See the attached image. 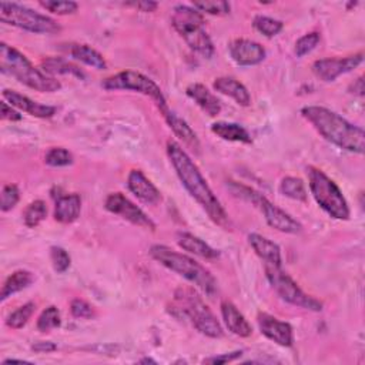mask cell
I'll use <instances>...</instances> for the list:
<instances>
[{
	"label": "cell",
	"mask_w": 365,
	"mask_h": 365,
	"mask_svg": "<svg viewBox=\"0 0 365 365\" xmlns=\"http://www.w3.org/2000/svg\"><path fill=\"white\" fill-rule=\"evenodd\" d=\"M167 155L174 167L181 184L188 194L205 210L208 217L224 230L231 227L230 218L217 195L212 192L207 180L202 177L200 168L187 154V151L175 141H167Z\"/></svg>",
	"instance_id": "6da1fadb"
},
{
	"label": "cell",
	"mask_w": 365,
	"mask_h": 365,
	"mask_svg": "<svg viewBox=\"0 0 365 365\" xmlns=\"http://www.w3.org/2000/svg\"><path fill=\"white\" fill-rule=\"evenodd\" d=\"M301 115L331 144L349 153L362 154L365 133L361 127L349 123L338 113L322 106H305Z\"/></svg>",
	"instance_id": "7a4b0ae2"
},
{
	"label": "cell",
	"mask_w": 365,
	"mask_h": 365,
	"mask_svg": "<svg viewBox=\"0 0 365 365\" xmlns=\"http://www.w3.org/2000/svg\"><path fill=\"white\" fill-rule=\"evenodd\" d=\"M170 312L178 318L188 319L197 331L210 338H221L224 335L217 317L191 287L184 285L175 289Z\"/></svg>",
	"instance_id": "3957f363"
},
{
	"label": "cell",
	"mask_w": 365,
	"mask_h": 365,
	"mask_svg": "<svg viewBox=\"0 0 365 365\" xmlns=\"http://www.w3.org/2000/svg\"><path fill=\"white\" fill-rule=\"evenodd\" d=\"M150 255L157 262L168 268L170 271L177 272L182 278H185L188 282L195 285L198 289H201L205 295L212 297L218 291L217 279L214 275L200 262H197L194 258L184 255L181 252H177L171 250L167 245L155 244L150 248Z\"/></svg>",
	"instance_id": "277c9868"
},
{
	"label": "cell",
	"mask_w": 365,
	"mask_h": 365,
	"mask_svg": "<svg viewBox=\"0 0 365 365\" xmlns=\"http://www.w3.org/2000/svg\"><path fill=\"white\" fill-rule=\"evenodd\" d=\"M0 70L3 74L14 77L21 84L40 93H54L61 88L58 80L36 68L23 53L6 43L0 44Z\"/></svg>",
	"instance_id": "5b68a950"
},
{
	"label": "cell",
	"mask_w": 365,
	"mask_h": 365,
	"mask_svg": "<svg viewBox=\"0 0 365 365\" xmlns=\"http://www.w3.org/2000/svg\"><path fill=\"white\" fill-rule=\"evenodd\" d=\"M171 24L191 50L205 58L214 56V44L204 29V17L192 6H175L171 16Z\"/></svg>",
	"instance_id": "8992f818"
},
{
	"label": "cell",
	"mask_w": 365,
	"mask_h": 365,
	"mask_svg": "<svg viewBox=\"0 0 365 365\" xmlns=\"http://www.w3.org/2000/svg\"><path fill=\"white\" fill-rule=\"evenodd\" d=\"M307 174L311 194L318 205L335 220H348L351 211L342 191L335 184V181L331 180L322 170L312 165L307 167Z\"/></svg>",
	"instance_id": "52a82bcc"
},
{
	"label": "cell",
	"mask_w": 365,
	"mask_h": 365,
	"mask_svg": "<svg viewBox=\"0 0 365 365\" xmlns=\"http://www.w3.org/2000/svg\"><path fill=\"white\" fill-rule=\"evenodd\" d=\"M228 188L231 190V192L248 202H251L252 205H255L264 215L267 224L281 232L285 234H298L302 230V225L288 212H285L284 210L278 208L277 205H274L267 197H264L261 192L255 191L251 187L242 185L240 182L235 181H230L228 182Z\"/></svg>",
	"instance_id": "ba28073f"
},
{
	"label": "cell",
	"mask_w": 365,
	"mask_h": 365,
	"mask_svg": "<svg viewBox=\"0 0 365 365\" xmlns=\"http://www.w3.org/2000/svg\"><path fill=\"white\" fill-rule=\"evenodd\" d=\"M0 20L6 24L16 26L26 31L38 34H54L61 30L60 24L48 16L40 14L17 3H0Z\"/></svg>",
	"instance_id": "9c48e42d"
},
{
	"label": "cell",
	"mask_w": 365,
	"mask_h": 365,
	"mask_svg": "<svg viewBox=\"0 0 365 365\" xmlns=\"http://www.w3.org/2000/svg\"><path fill=\"white\" fill-rule=\"evenodd\" d=\"M101 87L106 90H131V91L141 93L150 97L155 103L157 108L163 115L170 111L161 88L150 77L138 71L124 70V71L115 73L104 78L101 83Z\"/></svg>",
	"instance_id": "30bf717a"
},
{
	"label": "cell",
	"mask_w": 365,
	"mask_h": 365,
	"mask_svg": "<svg viewBox=\"0 0 365 365\" xmlns=\"http://www.w3.org/2000/svg\"><path fill=\"white\" fill-rule=\"evenodd\" d=\"M264 269L267 279L281 299L294 307H299L308 311L318 312L322 309V302L304 292L299 285L281 267L264 265Z\"/></svg>",
	"instance_id": "8fae6325"
},
{
	"label": "cell",
	"mask_w": 365,
	"mask_h": 365,
	"mask_svg": "<svg viewBox=\"0 0 365 365\" xmlns=\"http://www.w3.org/2000/svg\"><path fill=\"white\" fill-rule=\"evenodd\" d=\"M104 207L107 211L120 215L121 218L130 221L131 224L145 228V230H155L154 221L130 198H127L123 192H111L106 197Z\"/></svg>",
	"instance_id": "7c38bea8"
},
{
	"label": "cell",
	"mask_w": 365,
	"mask_h": 365,
	"mask_svg": "<svg viewBox=\"0 0 365 365\" xmlns=\"http://www.w3.org/2000/svg\"><path fill=\"white\" fill-rule=\"evenodd\" d=\"M362 61H364L362 51L348 56V57L319 58L312 63V71L322 81H334L339 76L356 68Z\"/></svg>",
	"instance_id": "4fadbf2b"
},
{
	"label": "cell",
	"mask_w": 365,
	"mask_h": 365,
	"mask_svg": "<svg viewBox=\"0 0 365 365\" xmlns=\"http://www.w3.org/2000/svg\"><path fill=\"white\" fill-rule=\"evenodd\" d=\"M257 324H258L261 334L265 338H268L269 341H272L281 346L292 345L294 332H292V327L288 322L279 321L278 318H275L267 312H259L257 315Z\"/></svg>",
	"instance_id": "5bb4252c"
},
{
	"label": "cell",
	"mask_w": 365,
	"mask_h": 365,
	"mask_svg": "<svg viewBox=\"0 0 365 365\" xmlns=\"http://www.w3.org/2000/svg\"><path fill=\"white\" fill-rule=\"evenodd\" d=\"M230 56L240 66H255L265 58V48L248 38H235L230 43Z\"/></svg>",
	"instance_id": "9a60e30c"
},
{
	"label": "cell",
	"mask_w": 365,
	"mask_h": 365,
	"mask_svg": "<svg viewBox=\"0 0 365 365\" xmlns=\"http://www.w3.org/2000/svg\"><path fill=\"white\" fill-rule=\"evenodd\" d=\"M127 187L140 201L147 205H155L161 201V192L141 170H131L128 173Z\"/></svg>",
	"instance_id": "2e32d148"
},
{
	"label": "cell",
	"mask_w": 365,
	"mask_h": 365,
	"mask_svg": "<svg viewBox=\"0 0 365 365\" xmlns=\"http://www.w3.org/2000/svg\"><path fill=\"white\" fill-rule=\"evenodd\" d=\"M3 98L13 106L14 108H19L20 111H24L33 117H38V118H50L56 114L57 108L53 106H46V104H40L31 98H29L27 96H23L14 90H9L4 88L3 90Z\"/></svg>",
	"instance_id": "e0dca14e"
},
{
	"label": "cell",
	"mask_w": 365,
	"mask_h": 365,
	"mask_svg": "<svg viewBox=\"0 0 365 365\" xmlns=\"http://www.w3.org/2000/svg\"><path fill=\"white\" fill-rule=\"evenodd\" d=\"M248 242L254 252L261 258L264 265H272V267H281L282 258H281V250L279 247L268 240L267 237H262L257 232H252L248 235Z\"/></svg>",
	"instance_id": "ac0fdd59"
},
{
	"label": "cell",
	"mask_w": 365,
	"mask_h": 365,
	"mask_svg": "<svg viewBox=\"0 0 365 365\" xmlns=\"http://www.w3.org/2000/svg\"><path fill=\"white\" fill-rule=\"evenodd\" d=\"M221 317L230 332L237 336L247 338L252 334V328L245 317L238 311V308L231 301H222L221 305Z\"/></svg>",
	"instance_id": "d6986e66"
},
{
	"label": "cell",
	"mask_w": 365,
	"mask_h": 365,
	"mask_svg": "<svg viewBox=\"0 0 365 365\" xmlns=\"http://www.w3.org/2000/svg\"><path fill=\"white\" fill-rule=\"evenodd\" d=\"M185 94L210 117H215L221 111V101L204 84L192 83L187 86Z\"/></svg>",
	"instance_id": "ffe728a7"
},
{
	"label": "cell",
	"mask_w": 365,
	"mask_h": 365,
	"mask_svg": "<svg viewBox=\"0 0 365 365\" xmlns=\"http://www.w3.org/2000/svg\"><path fill=\"white\" fill-rule=\"evenodd\" d=\"M81 198L78 194L58 195L54 205V220L61 224H71L80 217Z\"/></svg>",
	"instance_id": "44dd1931"
},
{
	"label": "cell",
	"mask_w": 365,
	"mask_h": 365,
	"mask_svg": "<svg viewBox=\"0 0 365 365\" xmlns=\"http://www.w3.org/2000/svg\"><path fill=\"white\" fill-rule=\"evenodd\" d=\"M212 87L215 91L231 97L232 100H235L237 104H240L242 107H247L251 104V96H250L247 87L242 83H240L238 80H235L234 77H228V76L218 77L214 80Z\"/></svg>",
	"instance_id": "7402d4cb"
},
{
	"label": "cell",
	"mask_w": 365,
	"mask_h": 365,
	"mask_svg": "<svg viewBox=\"0 0 365 365\" xmlns=\"http://www.w3.org/2000/svg\"><path fill=\"white\" fill-rule=\"evenodd\" d=\"M164 118H165L167 124L170 125V128L173 130V133L175 134V137H178V140H181L187 148H190L198 154L200 148H201L200 140H198L197 134L194 133V130L187 124V121L180 118L171 110L167 114H164Z\"/></svg>",
	"instance_id": "603a6c76"
},
{
	"label": "cell",
	"mask_w": 365,
	"mask_h": 365,
	"mask_svg": "<svg viewBox=\"0 0 365 365\" xmlns=\"http://www.w3.org/2000/svg\"><path fill=\"white\" fill-rule=\"evenodd\" d=\"M177 244L182 250H185L194 255H198L201 258H205V259H215L220 255V252L217 250H214L205 241H202L201 238H198L197 235L190 234V232H178Z\"/></svg>",
	"instance_id": "cb8c5ba5"
},
{
	"label": "cell",
	"mask_w": 365,
	"mask_h": 365,
	"mask_svg": "<svg viewBox=\"0 0 365 365\" xmlns=\"http://www.w3.org/2000/svg\"><path fill=\"white\" fill-rule=\"evenodd\" d=\"M43 73H46L47 76H74L80 80L86 78V73L76 66L74 63H70L68 60L63 58V57H47L43 58L40 63Z\"/></svg>",
	"instance_id": "d4e9b609"
},
{
	"label": "cell",
	"mask_w": 365,
	"mask_h": 365,
	"mask_svg": "<svg viewBox=\"0 0 365 365\" xmlns=\"http://www.w3.org/2000/svg\"><path fill=\"white\" fill-rule=\"evenodd\" d=\"M67 46H68L67 51L73 58H76V60H78V61H81V63H84L90 67H94L96 70L107 68V63H106L103 54H100L96 48L90 47L88 44L70 43Z\"/></svg>",
	"instance_id": "484cf974"
},
{
	"label": "cell",
	"mask_w": 365,
	"mask_h": 365,
	"mask_svg": "<svg viewBox=\"0 0 365 365\" xmlns=\"http://www.w3.org/2000/svg\"><path fill=\"white\" fill-rule=\"evenodd\" d=\"M211 131L225 140V141H234V143H242V144H251L252 138L250 133L237 123H228V121H215L211 124Z\"/></svg>",
	"instance_id": "4316f807"
},
{
	"label": "cell",
	"mask_w": 365,
	"mask_h": 365,
	"mask_svg": "<svg viewBox=\"0 0 365 365\" xmlns=\"http://www.w3.org/2000/svg\"><path fill=\"white\" fill-rule=\"evenodd\" d=\"M33 281H34L33 272H30L27 269L14 271L13 274H10L7 277V279L3 284V288H1V292H0V301H6L13 294L23 291L24 288L31 285Z\"/></svg>",
	"instance_id": "83f0119b"
},
{
	"label": "cell",
	"mask_w": 365,
	"mask_h": 365,
	"mask_svg": "<svg viewBox=\"0 0 365 365\" xmlns=\"http://www.w3.org/2000/svg\"><path fill=\"white\" fill-rule=\"evenodd\" d=\"M279 192L291 200L295 201H307V190H305V184L301 178L298 177H285L281 180L279 182Z\"/></svg>",
	"instance_id": "f1b7e54d"
},
{
	"label": "cell",
	"mask_w": 365,
	"mask_h": 365,
	"mask_svg": "<svg viewBox=\"0 0 365 365\" xmlns=\"http://www.w3.org/2000/svg\"><path fill=\"white\" fill-rule=\"evenodd\" d=\"M47 217V205L43 200L31 201L23 211L24 225L29 228L37 227Z\"/></svg>",
	"instance_id": "f546056e"
},
{
	"label": "cell",
	"mask_w": 365,
	"mask_h": 365,
	"mask_svg": "<svg viewBox=\"0 0 365 365\" xmlns=\"http://www.w3.org/2000/svg\"><path fill=\"white\" fill-rule=\"evenodd\" d=\"M36 309V304L34 302H26L21 307H19L17 309H14L6 319V325L13 328V329H20L23 328L29 319L31 318V315L34 314Z\"/></svg>",
	"instance_id": "4dcf8cb0"
},
{
	"label": "cell",
	"mask_w": 365,
	"mask_h": 365,
	"mask_svg": "<svg viewBox=\"0 0 365 365\" xmlns=\"http://www.w3.org/2000/svg\"><path fill=\"white\" fill-rule=\"evenodd\" d=\"M61 325V315L60 311L57 309V307L50 305L47 307L37 318V329L40 332H48L54 328H58Z\"/></svg>",
	"instance_id": "1f68e13d"
},
{
	"label": "cell",
	"mask_w": 365,
	"mask_h": 365,
	"mask_svg": "<svg viewBox=\"0 0 365 365\" xmlns=\"http://www.w3.org/2000/svg\"><path fill=\"white\" fill-rule=\"evenodd\" d=\"M252 26L257 31H259L265 37H274L282 30L284 23L281 20H277L268 16H255L252 20Z\"/></svg>",
	"instance_id": "d6a6232c"
},
{
	"label": "cell",
	"mask_w": 365,
	"mask_h": 365,
	"mask_svg": "<svg viewBox=\"0 0 365 365\" xmlns=\"http://www.w3.org/2000/svg\"><path fill=\"white\" fill-rule=\"evenodd\" d=\"M73 160V154L63 147H53L44 155V163L50 167H67Z\"/></svg>",
	"instance_id": "836d02e7"
},
{
	"label": "cell",
	"mask_w": 365,
	"mask_h": 365,
	"mask_svg": "<svg viewBox=\"0 0 365 365\" xmlns=\"http://www.w3.org/2000/svg\"><path fill=\"white\" fill-rule=\"evenodd\" d=\"M192 7L200 13H207L212 16H225L230 13L231 6L228 1L222 0H211V1H195Z\"/></svg>",
	"instance_id": "e575fe53"
},
{
	"label": "cell",
	"mask_w": 365,
	"mask_h": 365,
	"mask_svg": "<svg viewBox=\"0 0 365 365\" xmlns=\"http://www.w3.org/2000/svg\"><path fill=\"white\" fill-rule=\"evenodd\" d=\"M38 4L46 9L47 11H51L58 16H66V14H73L77 11L78 4L76 1H67V0H41Z\"/></svg>",
	"instance_id": "d590c367"
},
{
	"label": "cell",
	"mask_w": 365,
	"mask_h": 365,
	"mask_svg": "<svg viewBox=\"0 0 365 365\" xmlns=\"http://www.w3.org/2000/svg\"><path fill=\"white\" fill-rule=\"evenodd\" d=\"M50 259H51L54 271L58 274L66 272L71 264V258H70L68 252L58 245H53L50 248Z\"/></svg>",
	"instance_id": "8d00e7d4"
},
{
	"label": "cell",
	"mask_w": 365,
	"mask_h": 365,
	"mask_svg": "<svg viewBox=\"0 0 365 365\" xmlns=\"http://www.w3.org/2000/svg\"><path fill=\"white\" fill-rule=\"evenodd\" d=\"M319 40H321V36L318 31H311V33L304 34L295 43V54L298 57H304L305 54H308L318 46Z\"/></svg>",
	"instance_id": "74e56055"
},
{
	"label": "cell",
	"mask_w": 365,
	"mask_h": 365,
	"mask_svg": "<svg viewBox=\"0 0 365 365\" xmlns=\"http://www.w3.org/2000/svg\"><path fill=\"white\" fill-rule=\"evenodd\" d=\"M20 200V191L16 184H6L1 190V198H0V208L3 212L10 211L16 207V204Z\"/></svg>",
	"instance_id": "f35d334b"
},
{
	"label": "cell",
	"mask_w": 365,
	"mask_h": 365,
	"mask_svg": "<svg viewBox=\"0 0 365 365\" xmlns=\"http://www.w3.org/2000/svg\"><path fill=\"white\" fill-rule=\"evenodd\" d=\"M70 312L74 318H84L88 319L91 317H94V308L84 299L80 298H74L70 304Z\"/></svg>",
	"instance_id": "ab89813d"
},
{
	"label": "cell",
	"mask_w": 365,
	"mask_h": 365,
	"mask_svg": "<svg viewBox=\"0 0 365 365\" xmlns=\"http://www.w3.org/2000/svg\"><path fill=\"white\" fill-rule=\"evenodd\" d=\"M242 355V351H232V352H227V354H221V355H214L210 358L204 359V364H211V365H221V364H227L231 361H235L237 358H240Z\"/></svg>",
	"instance_id": "60d3db41"
},
{
	"label": "cell",
	"mask_w": 365,
	"mask_h": 365,
	"mask_svg": "<svg viewBox=\"0 0 365 365\" xmlns=\"http://www.w3.org/2000/svg\"><path fill=\"white\" fill-rule=\"evenodd\" d=\"M125 6L128 7H134L140 11H144V13H150V11H154L157 7H158V3L155 1H150V0H141V1H127L124 3Z\"/></svg>",
	"instance_id": "b9f144b4"
},
{
	"label": "cell",
	"mask_w": 365,
	"mask_h": 365,
	"mask_svg": "<svg viewBox=\"0 0 365 365\" xmlns=\"http://www.w3.org/2000/svg\"><path fill=\"white\" fill-rule=\"evenodd\" d=\"M1 118L9 121H19L21 120V114L13 108V106L7 104V101L1 103Z\"/></svg>",
	"instance_id": "7bdbcfd3"
},
{
	"label": "cell",
	"mask_w": 365,
	"mask_h": 365,
	"mask_svg": "<svg viewBox=\"0 0 365 365\" xmlns=\"http://www.w3.org/2000/svg\"><path fill=\"white\" fill-rule=\"evenodd\" d=\"M31 349L34 352H38V354H47V352H53L57 349V345L51 341H38V342H34L31 345Z\"/></svg>",
	"instance_id": "ee69618b"
},
{
	"label": "cell",
	"mask_w": 365,
	"mask_h": 365,
	"mask_svg": "<svg viewBox=\"0 0 365 365\" xmlns=\"http://www.w3.org/2000/svg\"><path fill=\"white\" fill-rule=\"evenodd\" d=\"M351 90H352L351 93H354V94H356V96H359V97L364 96V78H362V76L358 77V78L354 81Z\"/></svg>",
	"instance_id": "f6af8a7d"
},
{
	"label": "cell",
	"mask_w": 365,
	"mask_h": 365,
	"mask_svg": "<svg viewBox=\"0 0 365 365\" xmlns=\"http://www.w3.org/2000/svg\"><path fill=\"white\" fill-rule=\"evenodd\" d=\"M13 362H19V364H30V361H26V359H16V358H9V359H4L3 364H13Z\"/></svg>",
	"instance_id": "bcb514c9"
},
{
	"label": "cell",
	"mask_w": 365,
	"mask_h": 365,
	"mask_svg": "<svg viewBox=\"0 0 365 365\" xmlns=\"http://www.w3.org/2000/svg\"><path fill=\"white\" fill-rule=\"evenodd\" d=\"M141 364H147V362H151V364H155V361H153V359H150V358H144V359H141L140 361Z\"/></svg>",
	"instance_id": "7dc6e473"
}]
</instances>
